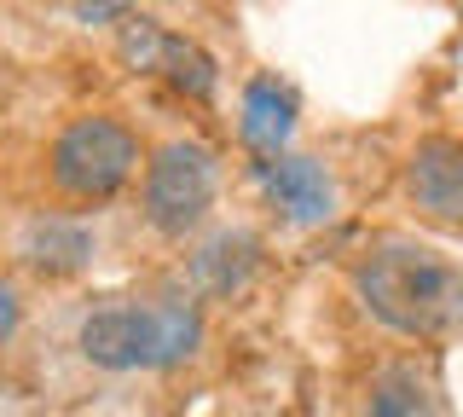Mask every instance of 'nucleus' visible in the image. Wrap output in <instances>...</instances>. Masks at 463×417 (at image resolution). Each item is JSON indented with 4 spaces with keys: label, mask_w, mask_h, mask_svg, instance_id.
Masks as SVG:
<instances>
[{
    "label": "nucleus",
    "mask_w": 463,
    "mask_h": 417,
    "mask_svg": "<svg viewBox=\"0 0 463 417\" xmlns=\"http://www.w3.org/2000/svg\"><path fill=\"white\" fill-rule=\"evenodd\" d=\"M354 290L400 336L429 342L463 325V267L417 238H376L354 267Z\"/></svg>",
    "instance_id": "1"
},
{
    "label": "nucleus",
    "mask_w": 463,
    "mask_h": 417,
    "mask_svg": "<svg viewBox=\"0 0 463 417\" xmlns=\"http://www.w3.org/2000/svg\"><path fill=\"white\" fill-rule=\"evenodd\" d=\"M81 354L99 371H168L197 354L203 313L192 296H110L81 319Z\"/></svg>",
    "instance_id": "2"
},
{
    "label": "nucleus",
    "mask_w": 463,
    "mask_h": 417,
    "mask_svg": "<svg viewBox=\"0 0 463 417\" xmlns=\"http://www.w3.org/2000/svg\"><path fill=\"white\" fill-rule=\"evenodd\" d=\"M52 185L76 204H105L116 197L139 168V139L134 128H122L116 117H76L47 151Z\"/></svg>",
    "instance_id": "3"
},
{
    "label": "nucleus",
    "mask_w": 463,
    "mask_h": 417,
    "mask_svg": "<svg viewBox=\"0 0 463 417\" xmlns=\"http://www.w3.org/2000/svg\"><path fill=\"white\" fill-rule=\"evenodd\" d=\"M214 185H221V163L203 139H168L145 168V221L163 238H185L203 226L214 209Z\"/></svg>",
    "instance_id": "4"
},
{
    "label": "nucleus",
    "mask_w": 463,
    "mask_h": 417,
    "mask_svg": "<svg viewBox=\"0 0 463 417\" xmlns=\"http://www.w3.org/2000/svg\"><path fill=\"white\" fill-rule=\"evenodd\" d=\"M122 64L128 70H156V76H168L174 88L192 93V99L214 93V59L209 52H203L192 35H174L156 18H139V12H128V24H122Z\"/></svg>",
    "instance_id": "5"
},
{
    "label": "nucleus",
    "mask_w": 463,
    "mask_h": 417,
    "mask_svg": "<svg viewBox=\"0 0 463 417\" xmlns=\"http://www.w3.org/2000/svg\"><path fill=\"white\" fill-rule=\"evenodd\" d=\"M405 197L440 226H463V139L429 134L405 156Z\"/></svg>",
    "instance_id": "6"
},
{
    "label": "nucleus",
    "mask_w": 463,
    "mask_h": 417,
    "mask_svg": "<svg viewBox=\"0 0 463 417\" xmlns=\"http://www.w3.org/2000/svg\"><path fill=\"white\" fill-rule=\"evenodd\" d=\"M260 175V192L272 197V209H284L296 226H318L330 221V209H336V185H330L325 163H313V156H272V163L255 168Z\"/></svg>",
    "instance_id": "7"
},
{
    "label": "nucleus",
    "mask_w": 463,
    "mask_h": 417,
    "mask_svg": "<svg viewBox=\"0 0 463 417\" xmlns=\"http://www.w3.org/2000/svg\"><path fill=\"white\" fill-rule=\"evenodd\" d=\"M260 267V238L232 226V232H214L203 250L192 255V290L197 296H238L250 284V272Z\"/></svg>",
    "instance_id": "8"
},
{
    "label": "nucleus",
    "mask_w": 463,
    "mask_h": 417,
    "mask_svg": "<svg viewBox=\"0 0 463 417\" xmlns=\"http://www.w3.org/2000/svg\"><path fill=\"white\" fill-rule=\"evenodd\" d=\"M24 261L41 279H70L93 261V232L81 221H64V214H41L24 226Z\"/></svg>",
    "instance_id": "9"
},
{
    "label": "nucleus",
    "mask_w": 463,
    "mask_h": 417,
    "mask_svg": "<svg viewBox=\"0 0 463 417\" xmlns=\"http://www.w3.org/2000/svg\"><path fill=\"white\" fill-rule=\"evenodd\" d=\"M238 134H243V146H250L255 156H284L289 146V134H296V99H289L279 81H250L243 88V110H238Z\"/></svg>",
    "instance_id": "10"
},
{
    "label": "nucleus",
    "mask_w": 463,
    "mask_h": 417,
    "mask_svg": "<svg viewBox=\"0 0 463 417\" xmlns=\"http://www.w3.org/2000/svg\"><path fill=\"white\" fill-rule=\"evenodd\" d=\"M365 417H440V394L417 365H388L371 383V406Z\"/></svg>",
    "instance_id": "11"
},
{
    "label": "nucleus",
    "mask_w": 463,
    "mask_h": 417,
    "mask_svg": "<svg viewBox=\"0 0 463 417\" xmlns=\"http://www.w3.org/2000/svg\"><path fill=\"white\" fill-rule=\"evenodd\" d=\"M18 319H24V301H18V290H12L6 279H0V342L18 330Z\"/></svg>",
    "instance_id": "12"
},
{
    "label": "nucleus",
    "mask_w": 463,
    "mask_h": 417,
    "mask_svg": "<svg viewBox=\"0 0 463 417\" xmlns=\"http://www.w3.org/2000/svg\"><path fill=\"white\" fill-rule=\"evenodd\" d=\"M81 24H105V18H128V6H76Z\"/></svg>",
    "instance_id": "13"
}]
</instances>
